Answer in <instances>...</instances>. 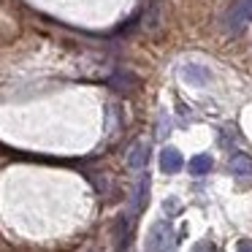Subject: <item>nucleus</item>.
Wrapping results in <instances>:
<instances>
[{"label":"nucleus","instance_id":"nucleus-2","mask_svg":"<svg viewBox=\"0 0 252 252\" xmlns=\"http://www.w3.org/2000/svg\"><path fill=\"white\" fill-rule=\"evenodd\" d=\"M228 168H230V174H233L236 179H250L252 176V158L244 155V152H236L233 158H230Z\"/></svg>","mask_w":252,"mask_h":252},{"label":"nucleus","instance_id":"nucleus-3","mask_svg":"<svg viewBox=\"0 0 252 252\" xmlns=\"http://www.w3.org/2000/svg\"><path fill=\"white\" fill-rule=\"evenodd\" d=\"M165 244H171V228L165 222H160V225H155V230L149 233V247L147 250L149 252H163Z\"/></svg>","mask_w":252,"mask_h":252},{"label":"nucleus","instance_id":"nucleus-6","mask_svg":"<svg viewBox=\"0 0 252 252\" xmlns=\"http://www.w3.org/2000/svg\"><path fill=\"white\" fill-rule=\"evenodd\" d=\"M187 171H190L192 176L209 174V171H212V158H209V155H195V158L187 163Z\"/></svg>","mask_w":252,"mask_h":252},{"label":"nucleus","instance_id":"nucleus-1","mask_svg":"<svg viewBox=\"0 0 252 252\" xmlns=\"http://www.w3.org/2000/svg\"><path fill=\"white\" fill-rule=\"evenodd\" d=\"M247 22H252V0H239L228 14V30L239 33Z\"/></svg>","mask_w":252,"mask_h":252},{"label":"nucleus","instance_id":"nucleus-5","mask_svg":"<svg viewBox=\"0 0 252 252\" xmlns=\"http://www.w3.org/2000/svg\"><path fill=\"white\" fill-rule=\"evenodd\" d=\"M182 76H185L190 84H195V87H203V84L209 82V71L203 65H187L185 71H182Z\"/></svg>","mask_w":252,"mask_h":252},{"label":"nucleus","instance_id":"nucleus-4","mask_svg":"<svg viewBox=\"0 0 252 252\" xmlns=\"http://www.w3.org/2000/svg\"><path fill=\"white\" fill-rule=\"evenodd\" d=\"M182 165H185V160H182V155L174 147L163 149V155H160V168L165 174H176V171H182Z\"/></svg>","mask_w":252,"mask_h":252},{"label":"nucleus","instance_id":"nucleus-8","mask_svg":"<svg viewBox=\"0 0 252 252\" xmlns=\"http://www.w3.org/2000/svg\"><path fill=\"white\" fill-rule=\"evenodd\" d=\"M239 252H252V241H241Z\"/></svg>","mask_w":252,"mask_h":252},{"label":"nucleus","instance_id":"nucleus-7","mask_svg":"<svg viewBox=\"0 0 252 252\" xmlns=\"http://www.w3.org/2000/svg\"><path fill=\"white\" fill-rule=\"evenodd\" d=\"M144 163H147V147H144V144H136V149H133V155H130V165L133 168H141Z\"/></svg>","mask_w":252,"mask_h":252}]
</instances>
